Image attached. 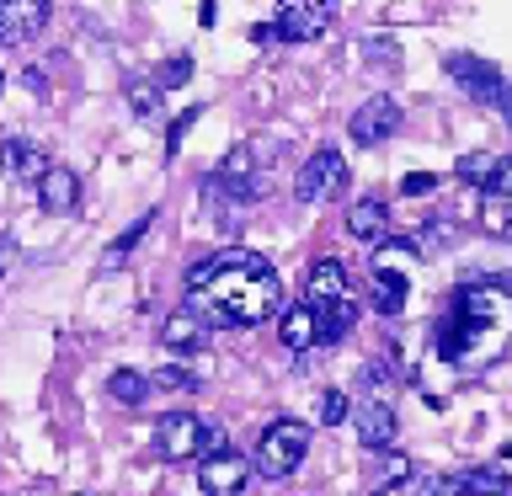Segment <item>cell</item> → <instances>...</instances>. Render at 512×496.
<instances>
[{
	"label": "cell",
	"mask_w": 512,
	"mask_h": 496,
	"mask_svg": "<svg viewBox=\"0 0 512 496\" xmlns=\"http://www.w3.org/2000/svg\"><path fill=\"white\" fill-rule=\"evenodd\" d=\"M491 166H496V155L475 150V155H464L454 171H459V182H475V187H486V182H491Z\"/></svg>",
	"instance_id": "cell-25"
},
{
	"label": "cell",
	"mask_w": 512,
	"mask_h": 496,
	"mask_svg": "<svg viewBox=\"0 0 512 496\" xmlns=\"http://www.w3.org/2000/svg\"><path fill=\"white\" fill-rule=\"evenodd\" d=\"M0 166H6L11 182H43L48 155H43V144H32V139H0Z\"/></svg>",
	"instance_id": "cell-10"
},
{
	"label": "cell",
	"mask_w": 512,
	"mask_h": 496,
	"mask_svg": "<svg viewBox=\"0 0 512 496\" xmlns=\"http://www.w3.org/2000/svg\"><path fill=\"white\" fill-rule=\"evenodd\" d=\"M512 326V310L496 288H459L454 294V310L438 320V358L448 363H464L475 358V342L507 331Z\"/></svg>",
	"instance_id": "cell-2"
},
{
	"label": "cell",
	"mask_w": 512,
	"mask_h": 496,
	"mask_svg": "<svg viewBox=\"0 0 512 496\" xmlns=\"http://www.w3.org/2000/svg\"><path fill=\"white\" fill-rule=\"evenodd\" d=\"M38 203L48 208V214H75L80 203V176L70 166H48L43 182H38Z\"/></svg>",
	"instance_id": "cell-11"
},
{
	"label": "cell",
	"mask_w": 512,
	"mask_h": 496,
	"mask_svg": "<svg viewBox=\"0 0 512 496\" xmlns=\"http://www.w3.org/2000/svg\"><path fill=\"white\" fill-rule=\"evenodd\" d=\"M432 187H438V176H432V171H411L406 182H400V192H406V198H422V192H432Z\"/></svg>",
	"instance_id": "cell-33"
},
{
	"label": "cell",
	"mask_w": 512,
	"mask_h": 496,
	"mask_svg": "<svg viewBox=\"0 0 512 496\" xmlns=\"http://www.w3.org/2000/svg\"><path fill=\"white\" fill-rule=\"evenodd\" d=\"M347 416H352V400H347L342 390H326V395H320V422H326V427H342Z\"/></svg>",
	"instance_id": "cell-27"
},
{
	"label": "cell",
	"mask_w": 512,
	"mask_h": 496,
	"mask_svg": "<svg viewBox=\"0 0 512 496\" xmlns=\"http://www.w3.org/2000/svg\"><path fill=\"white\" fill-rule=\"evenodd\" d=\"M160 342H166L171 352H198L208 342V320L198 310H171L166 326H160Z\"/></svg>",
	"instance_id": "cell-13"
},
{
	"label": "cell",
	"mask_w": 512,
	"mask_h": 496,
	"mask_svg": "<svg viewBox=\"0 0 512 496\" xmlns=\"http://www.w3.org/2000/svg\"><path fill=\"white\" fill-rule=\"evenodd\" d=\"M459 486H464V496H507L512 491V480H507V470H464L459 475Z\"/></svg>",
	"instance_id": "cell-20"
},
{
	"label": "cell",
	"mask_w": 512,
	"mask_h": 496,
	"mask_svg": "<svg viewBox=\"0 0 512 496\" xmlns=\"http://www.w3.org/2000/svg\"><path fill=\"white\" fill-rule=\"evenodd\" d=\"M363 390H374V395H379V390H390V368L368 363V368H363Z\"/></svg>",
	"instance_id": "cell-34"
},
{
	"label": "cell",
	"mask_w": 512,
	"mask_h": 496,
	"mask_svg": "<svg viewBox=\"0 0 512 496\" xmlns=\"http://www.w3.org/2000/svg\"><path fill=\"white\" fill-rule=\"evenodd\" d=\"M246 480H251V459H240V454H219V459L198 464L203 496H240V491H246Z\"/></svg>",
	"instance_id": "cell-9"
},
{
	"label": "cell",
	"mask_w": 512,
	"mask_h": 496,
	"mask_svg": "<svg viewBox=\"0 0 512 496\" xmlns=\"http://www.w3.org/2000/svg\"><path fill=\"white\" fill-rule=\"evenodd\" d=\"M155 443L166 448L171 459H198V443H203V416L192 411H166L155 427Z\"/></svg>",
	"instance_id": "cell-7"
},
{
	"label": "cell",
	"mask_w": 512,
	"mask_h": 496,
	"mask_svg": "<svg viewBox=\"0 0 512 496\" xmlns=\"http://www.w3.org/2000/svg\"><path fill=\"white\" fill-rule=\"evenodd\" d=\"M352 320H358V304H352V299L326 304V310H320V342H336L342 331H352Z\"/></svg>",
	"instance_id": "cell-21"
},
{
	"label": "cell",
	"mask_w": 512,
	"mask_h": 496,
	"mask_svg": "<svg viewBox=\"0 0 512 496\" xmlns=\"http://www.w3.org/2000/svg\"><path fill=\"white\" fill-rule=\"evenodd\" d=\"M107 390H112V400H118V406H139V400L150 395L155 384H150V374H139V368H118V374L107 379Z\"/></svg>",
	"instance_id": "cell-19"
},
{
	"label": "cell",
	"mask_w": 512,
	"mask_h": 496,
	"mask_svg": "<svg viewBox=\"0 0 512 496\" xmlns=\"http://www.w3.org/2000/svg\"><path fill=\"white\" fill-rule=\"evenodd\" d=\"M48 22V6L38 0H11L6 6V27H0V43H32Z\"/></svg>",
	"instance_id": "cell-15"
},
{
	"label": "cell",
	"mask_w": 512,
	"mask_h": 496,
	"mask_svg": "<svg viewBox=\"0 0 512 496\" xmlns=\"http://www.w3.org/2000/svg\"><path fill=\"white\" fill-rule=\"evenodd\" d=\"M150 384H155V390H166V395H192V390H198V379H192L187 368H176V363L155 368V374H150Z\"/></svg>",
	"instance_id": "cell-23"
},
{
	"label": "cell",
	"mask_w": 512,
	"mask_h": 496,
	"mask_svg": "<svg viewBox=\"0 0 512 496\" xmlns=\"http://www.w3.org/2000/svg\"><path fill=\"white\" fill-rule=\"evenodd\" d=\"M198 118H203V107H187V112H182V118H176V123H171V134H166V150H171V155H176V150H182V139H187V128H192V123H198Z\"/></svg>",
	"instance_id": "cell-31"
},
{
	"label": "cell",
	"mask_w": 512,
	"mask_h": 496,
	"mask_svg": "<svg viewBox=\"0 0 512 496\" xmlns=\"http://www.w3.org/2000/svg\"><path fill=\"white\" fill-rule=\"evenodd\" d=\"M502 459H507V464H512V443H507V448H502Z\"/></svg>",
	"instance_id": "cell-37"
},
{
	"label": "cell",
	"mask_w": 512,
	"mask_h": 496,
	"mask_svg": "<svg viewBox=\"0 0 512 496\" xmlns=\"http://www.w3.org/2000/svg\"><path fill=\"white\" fill-rule=\"evenodd\" d=\"M400 128V102L395 96H368V102L352 112V123H347V134L352 144H363V150H374V144H384Z\"/></svg>",
	"instance_id": "cell-5"
},
{
	"label": "cell",
	"mask_w": 512,
	"mask_h": 496,
	"mask_svg": "<svg viewBox=\"0 0 512 496\" xmlns=\"http://www.w3.org/2000/svg\"><path fill=\"white\" fill-rule=\"evenodd\" d=\"M326 22H331L326 6H315V0H288V6H278V22L272 27H278L283 43H310L326 32Z\"/></svg>",
	"instance_id": "cell-8"
},
{
	"label": "cell",
	"mask_w": 512,
	"mask_h": 496,
	"mask_svg": "<svg viewBox=\"0 0 512 496\" xmlns=\"http://www.w3.org/2000/svg\"><path fill=\"white\" fill-rule=\"evenodd\" d=\"M443 64H448V75H454L459 86L475 96V102H496V96L507 91V86H502V70H496V64H486V59H475V54H448Z\"/></svg>",
	"instance_id": "cell-6"
},
{
	"label": "cell",
	"mask_w": 512,
	"mask_h": 496,
	"mask_svg": "<svg viewBox=\"0 0 512 496\" xmlns=\"http://www.w3.org/2000/svg\"><path fill=\"white\" fill-rule=\"evenodd\" d=\"M427 496H464V486H459V475H454V480H432Z\"/></svg>",
	"instance_id": "cell-35"
},
{
	"label": "cell",
	"mask_w": 512,
	"mask_h": 496,
	"mask_svg": "<svg viewBox=\"0 0 512 496\" xmlns=\"http://www.w3.org/2000/svg\"><path fill=\"white\" fill-rule=\"evenodd\" d=\"M342 187H347V166H342V155H336V150H315V155L299 166V176H294V198H299V203L336 198Z\"/></svg>",
	"instance_id": "cell-4"
},
{
	"label": "cell",
	"mask_w": 512,
	"mask_h": 496,
	"mask_svg": "<svg viewBox=\"0 0 512 496\" xmlns=\"http://www.w3.org/2000/svg\"><path fill=\"white\" fill-rule=\"evenodd\" d=\"M187 75H192V59L176 54V59H166V64L155 70V86H160V91H176V86H187Z\"/></svg>",
	"instance_id": "cell-26"
},
{
	"label": "cell",
	"mask_w": 512,
	"mask_h": 496,
	"mask_svg": "<svg viewBox=\"0 0 512 496\" xmlns=\"http://www.w3.org/2000/svg\"><path fill=\"white\" fill-rule=\"evenodd\" d=\"M0 91H6V75H0Z\"/></svg>",
	"instance_id": "cell-38"
},
{
	"label": "cell",
	"mask_w": 512,
	"mask_h": 496,
	"mask_svg": "<svg viewBox=\"0 0 512 496\" xmlns=\"http://www.w3.org/2000/svg\"><path fill=\"white\" fill-rule=\"evenodd\" d=\"M400 480H411V459L406 454H384L379 459V486L390 491V486H400Z\"/></svg>",
	"instance_id": "cell-30"
},
{
	"label": "cell",
	"mask_w": 512,
	"mask_h": 496,
	"mask_svg": "<svg viewBox=\"0 0 512 496\" xmlns=\"http://www.w3.org/2000/svg\"><path fill=\"white\" fill-rule=\"evenodd\" d=\"M352 427H358V443H363V448H390V443H395V432H400L395 411L384 406V400H374V406H363Z\"/></svg>",
	"instance_id": "cell-16"
},
{
	"label": "cell",
	"mask_w": 512,
	"mask_h": 496,
	"mask_svg": "<svg viewBox=\"0 0 512 496\" xmlns=\"http://www.w3.org/2000/svg\"><path fill=\"white\" fill-rule=\"evenodd\" d=\"M347 235L352 240H379L384 235V203L379 198H358L347 208Z\"/></svg>",
	"instance_id": "cell-18"
},
{
	"label": "cell",
	"mask_w": 512,
	"mask_h": 496,
	"mask_svg": "<svg viewBox=\"0 0 512 496\" xmlns=\"http://www.w3.org/2000/svg\"><path fill=\"white\" fill-rule=\"evenodd\" d=\"M406 294H411V283H406V272H395V267H374V294H368V304H374L379 315H400L406 310Z\"/></svg>",
	"instance_id": "cell-17"
},
{
	"label": "cell",
	"mask_w": 512,
	"mask_h": 496,
	"mask_svg": "<svg viewBox=\"0 0 512 496\" xmlns=\"http://www.w3.org/2000/svg\"><path fill=\"white\" fill-rule=\"evenodd\" d=\"M150 219H155V214H139V224H134V230H123L118 240H112V246H107V267H123V262H128V251L139 246V235L150 230Z\"/></svg>",
	"instance_id": "cell-24"
},
{
	"label": "cell",
	"mask_w": 512,
	"mask_h": 496,
	"mask_svg": "<svg viewBox=\"0 0 512 496\" xmlns=\"http://www.w3.org/2000/svg\"><path fill=\"white\" fill-rule=\"evenodd\" d=\"M251 43H262V48L278 43V27H251Z\"/></svg>",
	"instance_id": "cell-36"
},
{
	"label": "cell",
	"mask_w": 512,
	"mask_h": 496,
	"mask_svg": "<svg viewBox=\"0 0 512 496\" xmlns=\"http://www.w3.org/2000/svg\"><path fill=\"white\" fill-rule=\"evenodd\" d=\"M310 454V422H294V416H278L262 438H256V470L267 480H288Z\"/></svg>",
	"instance_id": "cell-3"
},
{
	"label": "cell",
	"mask_w": 512,
	"mask_h": 496,
	"mask_svg": "<svg viewBox=\"0 0 512 496\" xmlns=\"http://www.w3.org/2000/svg\"><path fill=\"white\" fill-rule=\"evenodd\" d=\"M203 304L219 320H230V326H262V320L283 304V283L262 256L224 251V267L203 288Z\"/></svg>",
	"instance_id": "cell-1"
},
{
	"label": "cell",
	"mask_w": 512,
	"mask_h": 496,
	"mask_svg": "<svg viewBox=\"0 0 512 496\" xmlns=\"http://www.w3.org/2000/svg\"><path fill=\"white\" fill-rule=\"evenodd\" d=\"M128 102H134L139 118H155V112H160V96H155V86H144V80H139L134 91H128Z\"/></svg>",
	"instance_id": "cell-32"
},
{
	"label": "cell",
	"mask_w": 512,
	"mask_h": 496,
	"mask_svg": "<svg viewBox=\"0 0 512 496\" xmlns=\"http://www.w3.org/2000/svg\"><path fill=\"white\" fill-rule=\"evenodd\" d=\"M486 192H491V198H502V203H512V155H496Z\"/></svg>",
	"instance_id": "cell-29"
},
{
	"label": "cell",
	"mask_w": 512,
	"mask_h": 496,
	"mask_svg": "<svg viewBox=\"0 0 512 496\" xmlns=\"http://www.w3.org/2000/svg\"><path fill=\"white\" fill-rule=\"evenodd\" d=\"M480 230L512 240V203H502V198H486V208H480Z\"/></svg>",
	"instance_id": "cell-22"
},
{
	"label": "cell",
	"mask_w": 512,
	"mask_h": 496,
	"mask_svg": "<svg viewBox=\"0 0 512 496\" xmlns=\"http://www.w3.org/2000/svg\"><path fill=\"white\" fill-rule=\"evenodd\" d=\"M219 454H230V432H224L219 422H203V443H198V459H219Z\"/></svg>",
	"instance_id": "cell-28"
},
{
	"label": "cell",
	"mask_w": 512,
	"mask_h": 496,
	"mask_svg": "<svg viewBox=\"0 0 512 496\" xmlns=\"http://www.w3.org/2000/svg\"><path fill=\"white\" fill-rule=\"evenodd\" d=\"M278 342H283L288 352H310V347L320 342V310H315L310 299H304V304H294V310H283Z\"/></svg>",
	"instance_id": "cell-12"
},
{
	"label": "cell",
	"mask_w": 512,
	"mask_h": 496,
	"mask_svg": "<svg viewBox=\"0 0 512 496\" xmlns=\"http://www.w3.org/2000/svg\"><path fill=\"white\" fill-rule=\"evenodd\" d=\"M304 294H310L315 310H326V304L347 299V267L336 262V256H326V262L310 267V283H304Z\"/></svg>",
	"instance_id": "cell-14"
}]
</instances>
